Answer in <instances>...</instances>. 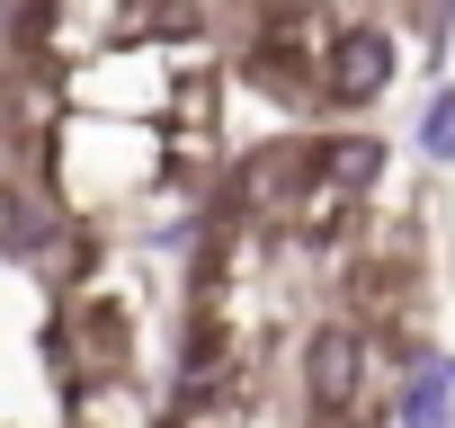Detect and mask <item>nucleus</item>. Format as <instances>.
<instances>
[{"label": "nucleus", "instance_id": "obj_2", "mask_svg": "<svg viewBox=\"0 0 455 428\" xmlns=\"http://www.w3.org/2000/svg\"><path fill=\"white\" fill-rule=\"evenodd\" d=\"M295 392L313 428H366L375 392H384V330H366L357 313H322L295 339Z\"/></svg>", "mask_w": 455, "mask_h": 428}, {"label": "nucleus", "instance_id": "obj_10", "mask_svg": "<svg viewBox=\"0 0 455 428\" xmlns=\"http://www.w3.org/2000/svg\"><path fill=\"white\" fill-rule=\"evenodd\" d=\"M411 54L428 81H455V0H411Z\"/></svg>", "mask_w": 455, "mask_h": 428}, {"label": "nucleus", "instance_id": "obj_6", "mask_svg": "<svg viewBox=\"0 0 455 428\" xmlns=\"http://www.w3.org/2000/svg\"><path fill=\"white\" fill-rule=\"evenodd\" d=\"M304 143H313V170H322L331 187L366 196V205H375V187L393 178V143H384L375 125H322V134H304Z\"/></svg>", "mask_w": 455, "mask_h": 428}, {"label": "nucleus", "instance_id": "obj_3", "mask_svg": "<svg viewBox=\"0 0 455 428\" xmlns=\"http://www.w3.org/2000/svg\"><path fill=\"white\" fill-rule=\"evenodd\" d=\"M179 81H188V54H179V45H108V54H90V63H72V72H63V99H72L81 116L170 125Z\"/></svg>", "mask_w": 455, "mask_h": 428}, {"label": "nucleus", "instance_id": "obj_5", "mask_svg": "<svg viewBox=\"0 0 455 428\" xmlns=\"http://www.w3.org/2000/svg\"><path fill=\"white\" fill-rule=\"evenodd\" d=\"M108 45H134V0H36V54L28 63H90Z\"/></svg>", "mask_w": 455, "mask_h": 428}, {"label": "nucleus", "instance_id": "obj_7", "mask_svg": "<svg viewBox=\"0 0 455 428\" xmlns=\"http://www.w3.org/2000/svg\"><path fill=\"white\" fill-rule=\"evenodd\" d=\"M72 428H170V401L143 375H81L72 384Z\"/></svg>", "mask_w": 455, "mask_h": 428}, {"label": "nucleus", "instance_id": "obj_1", "mask_svg": "<svg viewBox=\"0 0 455 428\" xmlns=\"http://www.w3.org/2000/svg\"><path fill=\"white\" fill-rule=\"evenodd\" d=\"M81 224L99 233H134L152 196L179 187V161H170V125H134V116H63L54 143H45V170H36Z\"/></svg>", "mask_w": 455, "mask_h": 428}, {"label": "nucleus", "instance_id": "obj_8", "mask_svg": "<svg viewBox=\"0 0 455 428\" xmlns=\"http://www.w3.org/2000/svg\"><path fill=\"white\" fill-rule=\"evenodd\" d=\"M384 410H393V428H455V357H446V348H419V357L393 375Z\"/></svg>", "mask_w": 455, "mask_h": 428}, {"label": "nucleus", "instance_id": "obj_9", "mask_svg": "<svg viewBox=\"0 0 455 428\" xmlns=\"http://www.w3.org/2000/svg\"><path fill=\"white\" fill-rule=\"evenodd\" d=\"M411 161L419 170H455V81H428V99L411 116Z\"/></svg>", "mask_w": 455, "mask_h": 428}, {"label": "nucleus", "instance_id": "obj_4", "mask_svg": "<svg viewBox=\"0 0 455 428\" xmlns=\"http://www.w3.org/2000/svg\"><path fill=\"white\" fill-rule=\"evenodd\" d=\"M402 72H411V45H402V28H393V10H384V19L348 28V36L322 54V107H331L339 125H366V116L402 90Z\"/></svg>", "mask_w": 455, "mask_h": 428}]
</instances>
